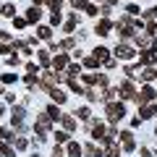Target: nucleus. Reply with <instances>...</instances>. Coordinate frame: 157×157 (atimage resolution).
<instances>
[{
	"instance_id": "f257e3e1",
	"label": "nucleus",
	"mask_w": 157,
	"mask_h": 157,
	"mask_svg": "<svg viewBox=\"0 0 157 157\" xmlns=\"http://www.w3.org/2000/svg\"><path fill=\"white\" fill-rule=\"evenodd\" d=\"M123 105H118V102H110V105H107V118H110V121H118V118H123Z\"/></svg>"
},
{
	"instance_id": "f03ea898",
	"label": "nucleus",
	"mask_w": 157,
	"mask_h": 157,
	"mask_svg": "<svg viewBox=\"0 0 157 157\" xmlns=\"http://www.w3.org/2000/svg\"><path fill=\"white\" fill-rule=\"evenodd\" d=\"M115 55L121 58V60H128V58H134V50H131L128 45H118V50H115Z\"/></svg>"
},
{
	"instance_id": "7ed1b4c3",
	"label": "nucleus",
	"mask_w": 157,
	"mask_h": 157,
	"mask_svg": "<svg viewBox=\"0 0 157 157\" xmlns=\"http://www.w3.org/2000/svg\"><path fill=\"white\" fill-rule=\"evenodd\" d=\"M39 16H42V11H39V8H29V11H26V21H29V24H37Z\"/></svg>"
},
{
	"instance_id": "20e7f679",
	"label": "nucleus",
	"mask_w": 157,
	"mask_h": 157,
	"mask_svg": "<svg viewBox=\"0 0 157 157\" xmlns=\"http://www.w3.org/2000/svg\"><path fill=\"white\" fill-rule=\"evenodd\" d=\"M50 121H52L50 115H39V118H37V126H39V131H47V128H50Z\"/></svg>"
},
{
	"instance_id": "39448f33",
	"label": "nucleus",
	"mask_w": 157,
	"mask_h": 157,
	"mask_svg": "<svg viewBox=\"0 0 157 157\" xmlns=\"http://www.w3.org/2000/svg\"><path fill=\"white\" fill-rule=\"evenodd\" d=\"M81 155V147L76 144V141H71V144H68V157H78Z\"/></svg>"
},
{
	"instance_id": "423d86ee",
	"label": "nucleus",
	"mask_w": 157,
	"mask_h": 157,
	"mask_svg": "<svg viewBox=\"0 0 157 157\" xmlns=\"http://www.w3.org/2000/svg\"><path fill=\"white\" fill-rule=\"evenodd\" d=\"M50 94H52V100H55L58 105H63V102H66V94H63L60 89H50Z\"/></svg>"
},
{
	"instance_id": "0eeeda50",
	"label": "nucleus",
	"mask_w": 157,
	"mask_h": 157,
	"mask_svg": "<svg viewBox=\"0 0 157 157\" xmlns=\"http://www.w3.org/2000/svg\"><path fill=\"white\" fill-rule=\"evenodd\" d=\"M60 121H63V126H66V128H68V131H73V128H76V121H73V118H71V115H63V118H60Z\"/></svg>"
},
{
	"instance_id": "6e6552de",
	"label": "nucleus",
	"mask_w": 157,
	"mask_h": 157,
	"mask_svg": "<svg viewBox=\"0 0 157 157\" xmlns=\"http://www.w3.org/2000/svg\"><path fill=\"white\" fill-rule=\"evenodd\" d=\"M139 60L144 63V66H149V63H155V60H157V55H155V52H144V55H141Z\"/></svg>"
},
{
	"instance_id": "1a4fd4ad",
	"label": "nucleus",
	"mask_w": 157,
	"mask_h": 157,
	"mask_svg": "<svg viewBox=\"0 0 157 157\" xmlns=\"http://www.w3.org/2000/svg\"><path fill=\"white\" fill-rule=\"evenodd\" d=\"M66 63H68V55H58L55 60H52V66L55 68H66Z\"/></svg>"
},
{
	"instance_id": "9d476101",
	"label": "nucleus",
	"mask_w": 157,
	"mask_h": 157,
	"mask_svg": "<svg viewBox=\"0 0 157 157\" xmlns=\"http://www.w3.org/2000/svg\"><path fill=\"white\" fill-rule=\"evenodd\" d=\"M152 115H157V107H155V105L144 107V110H141V115H139V118H152Z\"/></svg>"
},
{
	"instance_id": "9b49d317",
	"label": "nucleus",
	"mask_w": 157,
	"mask_h": 157,
	"mask_svg": "<svg viewBox=\"0 0 157 157\" xmlns=\"http://www.w3.org/2000/svg\"><path fill=\"white\" fill-rule=\"evenodd\" d=\"M110 32V21H100L97 24V34H107Z\"/></svg>"
},
{
	"instance_id": "f8f14e48",
	"label": "nucleus",
	"mask_w": 157,
	"mask_h": 157,
	"mask_svg": "<svg viewBox=\"0 0 157 157\" xmlns=\"http://www.w3.org/2000/svg\"><path fill=\"white\" fill-rule=\"evenodd\" d=\"M94 58H97V60H107V50H105V47H97V50H94Z\"/></svg>"
},
{
	"instance_id": "ddd939ff",
	"label": "nucleus",
	"mask_w": 157,
	"mask_h": 157,
	"mask_svg": "<svg viewBox=\"0 0 157 157\" xmlns=\"http://www.w3.org/2000/svg\"><path fill=\"white\" fill-rule=\"evenodd\" d=\"M37 34H39V39H50V29H47V26H39Z\"/></svg>"
},
{
	"instance_id": "4468645a",
	"label": "nucleus",
	"mask_w": 157,
	"mask_h": 157,
	"mask_svg": "<svg viewBox=\"0 0 157 157\" xmlns=\"http://www.w3.org/2000/svg\"><path fill=\"white\" fill-rule=\"evenodd\" d=\"M84 63H86V66H89V68H97V66H100V60H97V58H94V55H92V58H86V60H84Z\"/></svg>"
},
{
	"instance_id": "2eb2a0df",
	"label": "nucleus",
	"mask_w": 157,
	"mask_h": 157,
	"mask_svg": "<svg viewBox=\"0 0 157 157\" xmlns=\"http://www.w3.org/2000/svg\"><path fill=\"white\" fill-rule=\"evenodd\" d=\"M136 45H141V47H144V45H149V37H147V34H141V37H136Z\"/></svg>"
},
{
	"instance_id": "dca6fc26",
	"label": "nucleus",
	"mask_w": 157,
	"mask_h": 157,
	"mask_svg": "<svg viewBox=\"0 0 157 157\" xmlns=\"http://www.w3.org/2000/svg\"><path fill=\"white\" fill-rule=\"evenodd\" d=\"M13 11H16L13 6H3V11H0V13H3V16H13Z\"/></svg>"
},
{
	"instance_id": "f3484780",
	"label": "nucleus",
	"mask_w": 157,
	"mask_h": 157,
	"mask_svg": "<svg viewBox=\"0 0 157 157\" xmlns=\"http://www.w3.org/2000/svg\"><path fill=\"white\" fill-rule=\"evenodd\" d=\"M3 81H6V84H13V81H16V76H13V73H6V76H3Z\"/></svg>"
},
{
	"instance_id": "a211bd4d",
	"label": "nucleus",
	"mask_w": 157,
	"mask_h": 157,
	"mask_svg": "<svg viewBox=\"0 0 157 157\" xmlns=\"http://www.w3.org/2000/svg\"><path fill=\"white\" fill-rule=\"evenodd\" d=\"M13 144H16V149H24V147H26V139H16Z\"/></svg>"
},
{
	"instance_id": "6ab92c4d",
	"label": "nucleus",
	"mask_w": 157,
	"mask_h": 157,
	"mask_svg": "<svg viewBox=\"0 0 157 157\" xmlns=\"http://www.w3.org/2000/svg\"><path fill=\"white\" fill-rule=\"evenodd\" d=\"M55 139H58V144H63V141L68 139V134H63V131H60V134H55Z\"/></svg>"
},
{
	"instance_id": "aec40b11",
	"label": "nucleus",
	"mask_w": 157,
	"mask_h": 157,
	"mask_svg": "<svg viewBox=\"0 0 157 157\" xmlns=\"http://www.w3.org/2000/svg\"><path fill=\"white\" fill-rule=\"evenodd\" d=\"M39 63H45V66L50 63V58H47V52H39Z\"/></svg>"
},
{
	"instance_id": "412c9836",
	"label": "nucleus",
	"mask_w": 157,
	"mask_h": 157,
	"mask_svg": "<svg viewBox=\"0 0 157 157\" xmlns=\"http://www.w3.org/2000/svg\"><path fill=\"white\" fill-rule=\"evenodd\" d=\"M50 21H52V24H60V11H55V13H52V18H50Z\"/></svg>"
},
{
	"instance_id": "4be33fe9",
	"label": "nucleus",
	"mask_w": 157,
	"mask_h": 157,
	"mask_svg": "<svg viewBox=\"0 0 157 157\" xmlns=\"http://www.w3.org/2000/svg\"><path fill=\"white\" fill-rule=\"evenodd\" d=\"M155 78V71H144V81H152Z\"/></svg>"
},
{
	"instance_id": "5701e85b",
	"label": "nucleus",
	"mask_w": 157,
	"mask_h": 157,
	"mask_svg": "<svg viewBox=\"0 0 157 157\" xmlns=\"http://www.w3.org/2000/svg\"><path fill=\"white\" fill-rule=\"evenodd\" d=\"M34 3H42V0H34Z\"/></svg>"
}]
</instances>
